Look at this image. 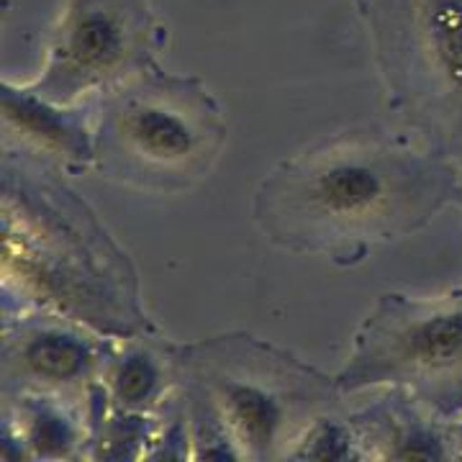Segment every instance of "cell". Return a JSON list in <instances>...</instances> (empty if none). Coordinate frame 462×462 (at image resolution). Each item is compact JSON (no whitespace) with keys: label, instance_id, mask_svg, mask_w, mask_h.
Wrapping results in <instances>:
<instances>
[{"label":"cell","instance_id":"cell-9","mask_svg":"<svg viewBox=\"0 0 462 462\" xmlns=\"http://www.w3.org/2000/svg\"><path fill=\"white\" fill-rule=\"evenodd\" d=\"M3 152H14L62 175L96 172L93 108L44 98L29 83H0Z\"/></svg>","mask_w":462,"mask_h":462},{"label":"cell","instance_id":"cell-14","mask_svg":"<svg viewBox=\"0 0 462 462\" xmlns=\"http://www.w3.org/2000/svg\"><path fill=\"white\" fill-rule=\"evenodd\" d=\"M180 396L190 427L193 460H242L226 416L216 406L211 393L188 373H182Z\"/></svg>","mask_w":462,"mask_h":462},{"label":"cell","instance_id":"cell-12","mask_svg":"<svg viewBox=\"0 0 462 462\" xmlns=\"http://www.w3.org/2000/svg\"><path fill=\"white\" fill-rule=\"evenodd\" d=\"M88 452V406L60 396L0 398V460L69 462Z\"/></svg>","mask_w":462,"mask_h":462},{"label":"cell","instance_id":"cell-5","mask_svg":"<svg viewBox=\"0 0 462 462\" xmlns=\"http://www.w3.org/2000/svg\"><path fill=\"white\" fill-rule=\"evenodd\" d=\"M388 111L462 160V0H357Z\"/></svg>","mask_w":462,"mask_h":462},{"label":"cell","instance_id":"cell-13","mask_svg":"<svg viewBox=\"0 0 462 462\" xmlns=\"http://www.w3.org/2000/svg\"><path fill=\"white\" fill-rule=\"evenodd\" d=\"M154 416L147 413L116 411L106 406L100 396L98 383L88 401V452L85 460L121 462V460H147Z\"/></svg>","mask_w":462,"mask_h":462},{"label":"cell","instance_id":"cell-17","mask_svg":"<svg viewBox=\"0 0 462 462\" xmlns=\"http://www.w3.org/2000/svg\"><path fill=\"white\" fill-rule=\"evenodd\" d=\"M449 421V437H452V447H455V457L462 460V413L447 419Z\"/></svg>","mask_w":462,"mask_h":462},{"label":"cell","instance_id":"cell-1","mask_svg":"<svg viewBox=\"0 0 462 462\" xmlns=\"http://www.w3.org/2000/svg\"><path fill=\"white\" fill-rule=\"evenodd\" d=\"M455 193L447 154L406 129L355 126L273 167L254 190L252 221L275 247L349 267L424 229Z\"/></svg>","mask_w":462,"mask_h":462},{"label":"cell","instance_id":"cell-11","mask_svg":"<svg viewBox=\"0 0 462 462\" xmlns=\"http://www.w3.org/2000/svg\"><path fill=\"white\" fill-rule=\"evenodd\" d=\"M182 342H172L160 327L129 337H114L100 367L98 391L106 406L126 413L162 411L182 380Z\"/></svg>","mask_w":462,"mask_h":462},{"label":"cell","instance_id":"cell-3","mask_svg":"<svg viewBox=\"0 0 462 462\" xmlns=\"http://www.w3.org/2000/svg\"><path fill=\"white\" fill-rule=\"evenodd\" d=\"M93 124L100 178L162 196L199 188L229 136L214 90L160 62L96 103Z\"/></svg>","mask_w":462,"mask_h":462},{"label":"cell","instance_id":"cell-7","mask_svg":"<svg viewBox=\"0 0 462 462\" xmlns=\"http://www.w3.org/2000/svg\"><path fill=\"white\" fill-rule=\"evenodd\" d=\"M165 44L167 26L152 0H65L29 85L44 98L93 108L157 65Z\"/></svg>","mask_w":462,"mask_h":462},{"label":"cell","instance_id":"cell-2","mask_svg":"<svg viewBox=\"0 0 462 462\" xmlns=\"http://www.w3.org/2000/svg\"><path fill=\"white\" fill-rule=\"evenodd\" d=\"M0 314L44 309L106 337L154 329L132 254L62 172L3 152Z\"/></svg>","mask_w":462,"mask_h":462},{"label":"cell","instance_id":"cell-8","mask_svg":"<svg viewBox=\"0 0 462 462\" xmlns=\"http://www.w3.org/2000/svg\"><path fill=\"white\" fill-rule=\"evenodd\" d=\"M0 316V398L36 393L88 406L114 337L44 309Z\"/></svg>","mask_w":462,"mask_h":462},{"label":"cell","instance_id":"cell-16","mask_svg":"<svg viewBox=\"0 0 462 462\" xmlns=\"http://www.w3.org/2000/svg\"><path fill=\"white\" fill-rule=\"evenodd\" d=\"M147 460H193L190 427H188L185 406H182L180 388L154 419Z\"/></svg>","mask_w":462,"mask_h":462},{"label":"cell","instance_id":"cell-10","mask_svg":"<svg viewBox=\"0 0 462 462\" xmlns=\"http://www.w3.org/2000/svg\"><path fill=\"white\" fill-rule=\"evenodd\" d=\"M367 396L349 406L367 460H457L449 421L424 401L403 388L367 391Z\"/></svg>","mask_w":462,"mask_h":462},{"label":"cell","instance_id":"cell-6","mask_svg":"<svg viewBox=\"0 0 462 462\" xmlns=\"http://www.w3.org/2000/svg\"><path fill=\"white\" fill-rule=\"evenodd\" d=\"M334 378L346 398L403 388L445 419L462 413V291L383 293Z\"/></svg>","mask_w":462,"mask_h":462},{"label":"cell","instance_id":"cell-4","mask_svg":"<svg viewBox=\"0 0 462 462\" xmlns=\"http://www.w3.org/2000/svg\"><path fill=\"white\" fill-rule=\"evenodd\" d=\"M182 373L211 393L229 421L242 460H288L298 437L349 398L337 378L249 331L182 342Z\"/></svg>","mask_w":462,"mask_h":462},{"label":"cell","instance_id":"cell-15","mask_svg":"<svg viewBox=\"0 0 462 462\" xmlns=\"http://www.w3.org/2000/svg\"><path fill=\"white\" fill-rule=\"evenodd\" d=\"M288 460H321V462H363V439L349 416V406L319 416L309 430L298 437Z\"/></svg>","mask_w":462,"mask_h":462}]
</instances>
